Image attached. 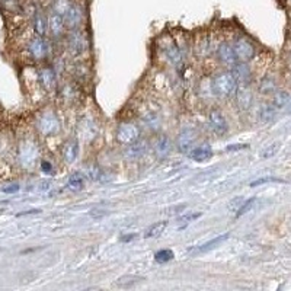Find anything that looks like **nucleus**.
Instances as JSON below:
<instances>
[{"instance_id":"6e6552de","label":"nucleus","mask_w":291,"mask_h":291,"mask_svg":"<svg viewBox=\"0 0 291 291\" xmlns=\"http://www.w3.org/2000/svg\"><path fill=\"white\" fill-rule=\"evenodd\" d=\"M19 158H20V163L27 168H31L35 160L38 159V149L34 143H24L20 151H19Z\"/></svg>"},{"instance_id":"423d86ee","label":"nucleus","mask_w":291,"mask_h":291,"mask_svg":"<svg viewBox=\"0 0 291 291\" xmlns=\"http://www.w3.org/2000/svg\"><path fill=\"white\" fill-rule=\"evenodd\" d=\"M217 58L221 64L229 67H233L237 63V57H236L235 48L232 47L227 42H221L220 47L217 48Z\"/></svg>"},{"instance_id":"2eb2a0df","label":"nucleus","mask_w":291,"mask_h":291,"mask_svg":"<svg viewBox=\"0 0 291 291\" xmlns=\"http://www.w3.org/2000/svg\"><path fill=\"white\" fill-rule=\"evenodd\" d=\"M211 158H213V149L208 144L194 147L192 150L189 151V159H192L194 162H197V163L207 162V160H210Z\"/></svg>"},{"instance_id":"7c9ffc66","label":"nucleus","mask_w":291,"mask_h":291,"mask_svg":"<svg viewBox=\"0 0 291 291\" xmlns=\"http://www.w3.org/2000/svg\"><path fill=\"white\" fill-rule=\"evenodd\" d=\"M254 203H255V198H249L248 201H244L243 204H242V207L239 208V211L236 213V217H242L243 214H246V213L252 208Z\"/></svg>"},{"instance_id":"473e14b6","label":"nucleus","mask_w":291,"mask_h":291,"mask_svg":"<svg viewBox=\"0 0 291 291\" xmlns=\"http://www.w3.org/2000/svg\"><path fill=\"white\" fill-rule=\"evenodd\" d=\"M268 182H281V179L274 178V176H266V178H261L254 181L251 184V187H258V185H263V184H268Z\"/></svg>"},{"instance_id":"2f4dec72","label":"nucleus","mask_w":291,"mask_h":291,"mask_svg":"<svg viewBox=\"0 0 291 291\" xmlns=\"http://www.w3.org/2000/svg\"><path fill=\"white\" fill-rule=\"evenodd\" d=\"M244 201H243V198L242 197H236V198H233L232 201H230V204H229V210L230 211H239V208L242 207V204H243Z\"/></svg>"},{"instance_id":"f3484780","label":"nucleus","mask_w":291,"mask_h":291,"mask_svg":"<svg viewBox=\"0 0 291 291\" xmlns=\"http://www.w3.org/2000/svg\"><path fill=\"white\" fill-rule=\"evenodd\" d=\"M233 75H235L236 80H237V83L239 85H248L249 83V80H251V70H249V67L246 63H236L235 66H233Z\"/></svg>"},{"instance_id":"bb28decb","label":"nucleus","mask_w":291,"mask_h":291,"mask_svg":"<svg viewBox=\"0 0 291 291\" xmlns=\"http://www.w3.org/2000/svg\"><path fill=\"white\" fill-rule=\"evenodd\" d=\"M141 280H144V278H141V277H134V275H124L121 278H118L117 285H118V287H130V285H134L136 282L141 281Z\"/></svg>"},{"instance_id":"58836bf2","label":"nucleus","mask_w":291,"mask_h":291,"mask_svg":"<svg viewBox=\"0 0 291 291\" xmlns=\"http://www.w3.org/2000/svg\"><path fill=\"white\" fill-rule=\"evenodd\" d=\"M185 208V206H179L173 208V211H169V214H176V213H182V210Z\"/></svg>"},{"instance_id":"c85d7f7f","label":"nucleus","mask_w":291,"mask_h":291,"mask_svg":"<svg viewBox=\"0 0 291 291\" xmlns=\"http://www.w3.org/2000/svg\"><path fill=\"white\" fill-rule=\"evenodd\" d=\"M70 6H72V0H56V3H54V10H56L57 13H60V15L64 16Z\"/></svg>"},{"instance_id":"72a5a7b5","label":"nucleus","mask_w":291,"mask_h":291,"mask_svg":"<svg viewBox=\"0 0 291 291\" xmlns=\"http://www.w3.org/2000/svg\"><path fill=\"white\" fill-rule=\"evenodd\" d=\"M278 147H280V144H273L271 147H268V149H265V150H263L262 156L263 158H271V156H274V154L277 153Z\"/></svg>"},{"instance_id":"20e7f679","label":"nucleus","mask_w":291,"mask_h":291,"mask_svg":"<svg viewBox=\"0 0 291 291\" xmlns=\"http://www.w3.org/2000/svg\"><path fill=\"white\" fill-rule=\"evenodd\" d=\"M38 128L44 136H53L60 131V121L57 115L51 111L44 113L38 118Z\"/></svg>"},{"instance_id":"f03ea898","label":"nucleus","mask_w":291,"mask_h":291,"mask_svg":"<svg viewBox=\"0 0 291 291\" xmlns=\"http://www.w3.org/2000/svg\"><path fill=\"white\" fill-rule=\"evenodd\" d=\"M139 137H140V128L137 124L131 121H125L118 125L117 140L122 144H131L134 141L139 140Z\"/></svg>"},{"instance_id":"f8f14e48","label":"nucleus","mask_w":291,"mask_h":291,"mask_svg":"<svg viewBox=\"0 0 291 291\" xmlns=\"http://www.w3.org/2000/svg\"><path fill=\"white\" fill-rule=\"evenodd\" d=\"M29 53L35 60H44L48 54L47 42L42 39L41 35L35 37L29 42Z\"/></svg>"},{"instance_id":"c9c22d12","label":"nucleus","mask_w":291,"mask_h":291,"mask_svg":"<svg viewBox=\"0 0 291 291\" xmlns=\"http://www.w3.org/2000/svg\"><path fill=\"white\" fill-rule=\"evenodd\" d=\"M198 217H201V213H194V214H189V216H185L181 218V221H184V223H191L192 220H197Z\"/></svg>"},{"instance_id":"cd10ccee","label":"nucleus","mask_w":291,"mask_h":291,"mask_svg":"<svg viewBox=\"0 0 291 291\" xmlns=\"http://www.w3.org/2000/svg\"><path fill=\"white\" fill-rule=\"evenodd\" d=\"M288 101H290V95L287 94V92H278V94H275V96H274V106L275 108H282V106L287 105Z\"/></svg>"},{"instance_id":"aec40b11","label":"nucleus","mask_w":291,"mask_h":291,"mask_svg":"<svg viewBox=\"0 0 291 291\" xmlns=\"http://www.w3.org/2000/svg\"><path fill=\"white\" fill-rule=\"evenodd\" d=\"M154 150H156V154H158L159 158H166L170 153L169 137H168V136H160L159 139L156 140Z\"/></svg>"},{"instance_id":"9b49d317","label":"nucleus","mask_w":291,"mask_h":291,"mask_svg":"<svg viewBox=\"0 0 291 291\" xmlns=\"http://www.w3.org/2000/svg\"><path fill=\"white\" fill-rule=\"evenodd\" d=\"M147 151V143L146 141H134L131 144H128V147L124 151V156L128 162L141 159Z\"/></svg>"},{"instance_id":"412c9836","label":"nucleus","mask_w":291,"mask_h":291,"mask_svg":"<svg viewBox=\"0 0 291 291\" xmlns=\"http://www.w3.org/2000/svg\"><path fill=\"white\" fill-rule=\"evenodd\" d=\"M227 239H229V233L217 236V237H214L213 240H208L207 243H204L203 246H199L198 252H208V251H211V249H216V248H218V246L223 243L225 240H227Z\"/></svg>"},{"instance_id":"e433bc0d","label":"nucleus","mask_w":291,"mask_h":291,"mask_svg":"<svg viewBox=\"0 0 291 291\" xmlns=\"http://www.w3.org/2000/svg\"><path fill=\"white\" fill-rule=\"evenodd\" d=\"M246 147H248V144H232V146L227 147V151H239L243 150Z\"/></svg>"},{"instance_id":"1a4fd4ad","label":"nucleus","mask_w":291,"mask_h":291,"mask_svg":"<svg viewBox=\"0 0 291 291\" xmlns=\"http://www.w3.org/2000/svg\"><path fill=\"white\" fill-rule=\"evenodd\" d=\"M197 141V132L192 128H184L178 136V147L184 153H189L194 149V144Z\"/></svg>"},{"instance_id":"b1692460","label":"nucleus","mask_w":291,"mask_h":291,"mask_svg":"<svg viewBox=\"0 0 291 291\" xmlns=\"http://www.w3.org/2000/svg\"><path fill=\"white\" fill-rule=\"evenodd\" d=\"M34 25H35V31H37L38 35H44L46 34V31H47V20L44 19L42 16V13H39L37 12L35 13V18H34Z\"/></svg>"},{"instance_id":"c756f323","label":"nucleus","mask_w":291,"mask_h":291,"mask_svg":"<svg viewBox=\"0 0 291 291\" xmlns=\"http://www.w3.org/2000/svg\"><path fill=\"white\" fill-rule=\"evenodd\" d=\"M259 91L265 95H271L274 94V91H275V85H274L273 80L263 79L262 82H261V86H259Z\"/></svg>"},{"instance_id":"393cba45","label":"nucleus","mask_w":291,"mask_h":291,"mask_svg":"<svg viewBox=\"0 0 291 291\" xmlns=\"http://www.w3.org/2000/svg\"><path fill=\"white\" fill-rule=\"evenodd\" d=\"M172 259H173V252L170 249H162V251L154 254V261L159 263L169 262Z\"/></svg>"},{"instance_id":"6ab92c4d","label":"nucleus","mask_w":291,"mask_h":291,"mask_svg":"<svg viewBox=\"0 0 291 291\" xmlns=\"http://www.w3.org/2000/svg\"><path fill=\"white\" fill-rule=\"evenodd\" d=\"M79 154V143L77 140H69L63 147V159L66 163H73Z\"/></svg>"},{"instance_id":"a878e982","label":"nucleus","mask_w":291,"mask_h":291,"mask_svg":"<svg viewBox=\"0 0 291 291\" xmlns=\"http://www.w3.org/2000/svg\"><path fill=\"white\" fill-rule=\"evenodd\" d=\"M274 115H275V106H271V105H263L261 111H259V118L263 122L273 120Z\"/></svg>"},{"instance_id":"5701e85b","label":"nucleus","mask_w":291,"mask_h":291,"mask_svg":"<svg viewBox=\"0 0 291 291\" xmlns=\"http://www.w3.org/2000/svg\"><path fill=\"white\" fill-rule=\"evenodd\" d=\"M166 227H168V221H158L146 230V237H158L165 232Z\"/></svg>"},{"instance_id":"39448f33","label":"nucleus","mask_w":291,"mask_h":291,"mask_svg":"<svg viewBox=\"0 0 291 291\" xmlns=\"http://www.w3.org/2000/svg\"><path fill=\"white\" fill-rule=\"evenodd\" d=\"M208 127H210V131L216 136H225L227 132V121H226V117L223 115L221 111L218 109H213L210 115H208Z\"/></svg>"},{"instance_id":"f704fd0d","label":"nucleus","mask_w":291,"mask_h":291,"mask_svg":"<svg viewBox=\"0 0 291 291\" xmlns=\"http://www.w3.org/2000/svg\"><path fill=\"white\" fill-rule=\"evenodd\" d=\"M2 191H3V192H6V194H15V192H18L19 191V185L18 184H9V185L3 187Z\"/></svg>"},{"instance_id":"4468645a","label":"nucleus","mask_w":291,"mask_h":291,"mask_svg":"<svg viewBox=\"0 0 291 291\" xmlns=\"http://www.w3.org/2000/svg\"><path fill=\"white\" fill-rule=\"evenodd\" d=\"M48 28L51 31V34L54 37H60L63 34V31L66 28V22H64V16L57 13L56 10H53L50 13V18H48Z\"/></svg>"},{"instance_id":"4c0bfd02","label":"nucleus","mask_w":291,"mask_h":291,"mask_svg":"<svg viewBox=\"0 0 291 291\" xmlns=\"http://www.w3.org/2000/svg\"><path fill=\"white\" fill-rule=\"evenodd\" d=\"M41 168H42L44 172H50V170H51V165H50L48 162H42V163H41Z\"/></svg>"},{"instance_id":"ea45409f","label":"nucleus","mask_w":291,"mask_h":291,"mask_svg":"<svg viewBox=\"0 0 291 291\" xmlns=\"http://www.w3.org/2000/svg\"><path fill=\"white\" fill-rule=\"evenodd\" d=\"M132 239H136V235H128V236H124L121 237V242H130Z\"/></svg>"},{"instance_id":"a211bd4d","label":"nucleus","mask_w":291,"mask_h":291,"mask_svg":"<svg viewBox=\"0 0 291 291\" xmlns=\"http://www.w3.org/2000/svg\"><path fill=\"white\" fill-rule=\"evenodd\" d=\"M236 102L239 105V108L242 109H248L252 103V94L251 91L246 87V85H239L237 91H236Z\"/></svg>"},{"instance_id":"f257e3e1","label":"nucleus","mask_w":291,"mask_h":291,"mask_svg":"<svg viewBox=\"0 0 291 291\" xmlns=\"http://www.w3.org/2000/svg\"><path fill=\"white\" fill-rule=\"evenodd\" d=\"M239 83L236 80L233 72H221L213 77L211 82V91L217 98H229L236 94Z\"/></svg>"},{"instance_id":"dca6fc26","label":"nucleus","mask_w":291,"mask_h":291,"mask_svg":"<svg viewBox=\"0 0 291 291\" xmlns=\"http://www.w3.org/2000/svg\"><path fill=\"white\" fill-rule=\"evenodd\" d=\"M39 80L42 86L47 89L48 92H53L56 89L57 86V79H56V73L51 67H44L41 72H39Z\"/></svg>"},{"instance_id":"7ed1b4c3","label":"nucleus","mask_w":291,"mask_h":291,"mask_svg":"<svg viewBox=\"0 0 291 291\" xmlns=\"http://www.w3.org/2000/svg\"><path fill=\"white\" fill-rule=\"evenodd\" d=\"M233 48H235L237 61H242V63L251 61L255 57V54H256L255 44L251 39H248V38H239L235 42Z\"/></svg>"},{"instance_id":"ddd939ff","label":"nucleus","mask_w":291,"mask_h":291,"mask_svg":"<svg viewBox=\"0 0 291 291\" xmlns=\"http://www.w3.org/2000/svg\"><path fill=\"white\" fill-rule=\"evenodd\" d=\"M83 18V12L80 9V6H77L75 3H72V6L69 8V10L64 15V22H66V27L70 29H76Z\"/></svg>"},{"instance_id":"0eeeda50","label":"nucleus","mask_w":291,"mask_h":291,"mask_svg":"<svg viewBox=\"0 0 291 291\" xmlns=\"http://www.w3.org/2000/svg\"><path fill=\"white\" fill-rule=\"evenodd\" d=\"M162 51H163V54L166 56V58H168V61H169L170 64H173L175 67L182 66V61H184L182 53H181L179 47L172 39H168V42L162 47Z\"/></svg>"},{"instance_id":"4be33fe9","label":"nucleus","mask_w":291,"mask_h":291,"mask_svg":"<svg viewBox=\"0 0 291 291\" xmlns=\"http://www.w3.org/2000/svg\"><path fill=\"white\" fill-rule=\"evenodd\" d=\"M67 187H69V189L75 191V192L76 191H80V189H83V187H85V179L77 172L72 173L70 178H69V182H67Z\"/></svg>"},{"instance_id":"9d476101","label":"nucleus","mask_w":291,"mask_h":291,"mask_svg":"<svg viewBox=\"0 0 291 291\" xmlns=\"http://www.w3.org/2000/svg\"><path fill=\"white\" fill-rule=\"evenodd\" d=\"M86 37L80 31H73L69 37V48L72 56H79L86 50Z\"/></svg>"}]
</instances>
